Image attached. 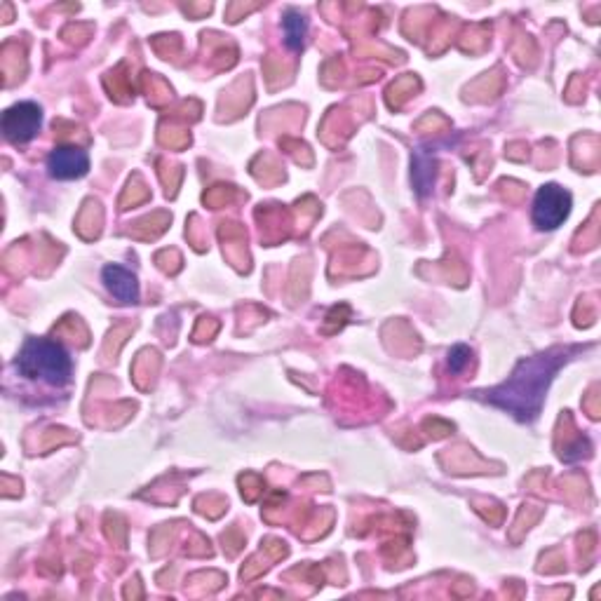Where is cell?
<instances>
[{
	"label": "cell",
	"instance_id": "2",
	"mask_svg": "<svg viewBox=\"0 0 601 601\" xmlns=\"http://www.w3.org/2000/svg\"><path fill=\"white\" fill-rule=\"evenodd\" d=\"M15 369L29 381L64 388L73 381V360L62 343L50 339H26L19 350Z\"/></svg>",
	"mask_w": 601,
	"mask_h": 601
},
{
	"label": "cell",
	"instance_id": "5",
	"mask_svg": "<svg viewBox=\"0 0 601 601\" xmlns=\"http://www.w3.org/2000/svg\"><path fill=\"white\" fill-rule=\"evenodd\" d=\"M47 170L59 181L83 179L90 172V155L80 146H57L47 158Z\"/></svg>",
	"mask_w": 601,
	"mask_h": 601
},
{
	"label": "cell",
	"instance_id": "6",
	"mask_svg": "<svg viewBox=\"0 0 601 601\" xmlns=\"http://www.w3.org/2000/svg\"><path fill=\"white\" fill-rule=\"evenodd\" d=\"M101 278H104V285L108 292L116 296L120 303L139 301V280L132 270L118 266V263H111V266L104 268Z\"/></svg>",
	"mask_w": 601,
	"mask_h": 601
},
{
	"label": "cell",
	"instance_id": "1",
	"mask_svg": "<svg viewBox=\"0 0 601 601\" xmlns=\"http://www.w3.org/2000/svg\"><path fill=\"white\" fill-rule=\"evenodd\" d=\"M564 362L566 353L562 348L529 357V360L519 362L515 374L503 386L484 393V400L496 404V407L508 409L519 421H531V418L538 416L543 397L548 393V386Z\"/></svg>",
	"mask_w": 601,
	"mask_h": 601
},
{
	"label": "cell",
	"instance_id": "3",
	"mask_svg": "<svg viewBox=\"0 0 601 601\" xmlns=\"http://www.w3.org/2000/svg\"><path fill=\"white\" fill-rule=\"evenodd\" d=\"M573 207L571 193L559 184H545L533 198L531 219L538 231H555L569 219Z\"/></svg>",
	"mask_w": 601,
	"mask_h": 601
},
{
	"label": "cell",
	"instance_id": "8",
	"mask_svg": "<svg viewBox=\"0 0 601 601\" xmlns=\"http://www.w3.org/2000/svg\"><path fill=\"white\" fill-rule=\"evenodd\" d=\"M282 31H285V43L289 50L299 52L303 50V43H306L308 36V19L301 12L289 10L285 15V22H282Z\"/></svg>",
	"mask_w": 601,
	"mask_h": 601
},
{
	"label": "cell",
	"instance_id": "7",
	"mask_svg": "<svg viewBox=\"0 0 601 601\" xmlns=\"http://www.w3.org/2000/svg\"><path fill=\"white\" fill-rule=\"evenodd\" d=\"M411 179H414L418 195H428L432 191V184H435V158L430 153L421 151V148H418L414 153V160H411Z\"/></svg>",
	"mask_w": 601,
	"mask_h": 601
},
{
	"label": "cell",
	"instance_id": "9",
	"mask_svg": "<svg viewBox=\"0 0 601 601\" xmlns=\"http://www.w3.org/2000/svg\"><path fill=\"white\" fill-rule=\"evenodd\" d=\"M470 348L468 346H454L449 350V369L451 374H461V371H465V367L470 364Z\"/></svg>",
	"mask_w": 601,
	"mask_h": 601
},
{
	"label": "cell",
	"instance_id": "4",
	"mask_svg": "<svg viewBox=\"0 0 601 601\" xmlns=\"http://www.w3.org/2000/svg\"><path fill=\"white\" fill-rule=\"evenodd\" d=\"M43 125V108L33 101H19L3 113V134L10 144L22 146L36 139Z\"/></svg>",
	"mask_w": 601,
	"mask_h": 601
}]
</instances>
